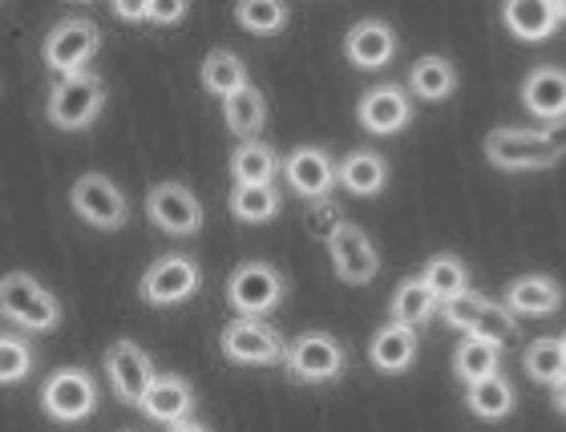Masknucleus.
Instances as JSON below:
<instances>
[{
    "mask_svg": "<svg viewBox=\"0 0 566 432\" xmlns=\"http://www.w3.org/2000/svg\"><path fill=\"white\" fill-rule=\"evenodd\" d=\"M558 344H563V356H566V331H563V336H558Z\"/></svg>",
    "mask_w": 566,
    "mask_h": 432,
    "instance_id": "nucleus-41",
    "label": "nucleus"
},
{
    "mask_svg": "<svg viewBox=\"0 0 566 432\" xmlns=\"http://www.w3.org/2000/svg\"><path fill=\"white\" fill-rule=\"evenodd\" d=\"M146 214L163 234H178V239H190L199 234L202 226V202L199 194L182 182H158L146 194Z\"/></svg>",
    "mask_w": 566,
    "mask_h": 432,
    "instance_id": "nucleus-14",
    "label": "nucleus"
},
{
    "mask_svg": "<svg viewBox=\"0 0 566 432\" xmlns=\"http://www.w3.org/2000/svg\"><path fill=\"white\" fill-rule=\"evenodd\" d=\"M102 404V388L85 368H57L49 372V380L41 384V409L49 412V421L77 424L90 421Z\"/></svg>",
    "mask_w": 566,
    "mask_h": 432,
    "instance_id": "nucleus-7",
    "label": "nucleus"
},
{
    "mask_svg": "<svg viewBox=\"0 0 566 432\" xmlns=\"http://www.w3.org/2000/svg\"><path fill=\"white\" fill-rule=\"evenodd\" d=\"M555 409L566 412V380H563V384H555Z\"/></svg>",
    "mask_w": 566,
    "mask_h": 432,
    "instance_id": "nucleus-39",
    "label": "nucleus"
},
{
    "mask_svg": "<svg viewBox=\"0 0 566 432\" xmlns=\"http://www.w3.org/2000/svg\"><path fill=\"white\" fill-rule=\"evenodd\" d=\"M199 287H202V267L190 255H158L138 283L142 299L150 307L187 304Z\"/></svg>",
    "mask_w": 566,
    "mask_h": 432,
    "instance_id": "nucleus-11",
    "label": "nucleus"
},
{
    "mask_svg": "<svg viewBox=\"0 0 566 432\" xmlns=\"http://www.w3.org/2000/svg\"><path fill=\"white\" fill-rule=\"evenodd\" d=\"M114 17H118V21H150V0H138V4L118 0V4H114Z\"/></svg>",
    "mask_w": 566,
    "mask_h": 432,
    "instance_id": "nucleus-37",
    "label": "nucleus"
},
{
    "mask_svg": "<svg viewBox=\"0 0 566 432\" xmlns=\"http://www.w3.org/2000/svg\"><path fill=\"white\" fill-rule=\"evenodd\" d=\"M356 122L360 129L368 134H380V138H389V134H401L409 122H413V97L405 85H373L368 94H360L356 102Z\"/></svg>",
    "mask_w": 566,
    "mask_h": 432,
    "instance_id": "nucleus-16",
    "label": "nucleus"
},
{
    "mask_svg": "<svg viewBox=\"0 0 566 432\" xmlns=\"http://www.w3.org/2000/svg\"><path fill=\"white\" fill-rule=\"evenodd\" d=\"M231 214L239 222H272L280 214V190L275 187H231V199H227Z\"/></svg>",
    "mask_w": 566,
    "mask_h": 432,
    "instance_id": "nucleus-33",
    "label": "nucleus"
},
{
    "mask_svg": "<svg viewBox=\"0 0 566 432\" xmlns=\"http://www.w3.org/2000/svg\"><path fill=\"white\" fill-rule=\"evenodd\" d=\"M219 348L231 363H243V368H272L283 363L287 356V339L275 331L268 319H231L219 331Z\"/></svg>",
    "mask_w": 566,
    "mask_h": 432,
    "instance_id": "nucleus-9",
    "label": "nucleus"
},
{
    "mask_svg": "<svg viewBox=\"0 0 566 432\" xmlns=\"http://www.w3.org/2000/svg\"><path fill=\"white\" fill-rule=\"evenodd\" d=\"M336 158H332L324 146H295L287 158H283V182L307 202H328V194L340 187L336 178Z\"/></svg>",
    "mask_w": 566,
    "mask_h": 432,
    "instance_id": "nucleus-13",
    "label": "nucleus"
},
{
    "mask_svg": "<svg viewBox=\"0 0 566 432\" xmlns=\"http://www.w3.org/2000/svg\"><path fill=\"white\" fill-rule=\"evenodd\" d=\"M558 17H563V21H566V0H563V4H558Z\"/></svg>",
    "mask_w": 566,
    "mask_h": 432,
    "instance_id": "nucleus-40",
    "label": "nucleus"
},
{
    "mask_svg": "<svg viewBox=\"0 0 566 432\" xmlns=\"http://www.w3.org/2000/svg\"><path fill=\"white\" fill-rule=\"evenodd\" d=\"M506 307L514 312V316H555L558 307H563V283L555 280V275H518V280L506 287Z\"/></svg>",
    "mask_w": 566,
    "mask_h": 432,
    "instance_id": "nucleus-21",
    "label": "nucleus"
},
{
    "mask_svg": "<svg viewBox=\"0 0 566 432\" xmlns=\"http://www.w3.org/2000/svg\"><path fill=\"white\" fill-rule=\"evenodd\" d=\"M417 348H421V339H417V327H405V324H380L368 339V360L373 368L385 376H401L413 368L417 360Z\"/></svg>",
    "mask_w": 566,
    "mask_h": 432,
    "instance_id": "nucleus-20",
    "label": "nucleus"
},
{
    "mask_svg": "<svg viewBox=\"0 0 566 432\" xmlns=\"http://www.w3.org/2000/svg\"><path fill=\"white\" fill-rule=\"evenodd\" d=\"M344 57L353 61L356 70H385L397 57V33L389 21L380 17H365L344 33Z\"/></svg>",
    "mask_w": 566,
    "mask_h": 432,
    "instance_id": "nucleus-18",
    "label": "nucleus"
},
{
    "mask_svg": "<svg viewBox=\"0 0 566 432\" xmlns=\"http://www.w3.org/2000/svg\"><path fill=\"white\" fill-rule=\"evenodd\" d=\"M437 307H441L437 295L424 287L421 275H413V280L397 283V292H392V299H389V319L405 327H421L437 316Z\"/></svg>",
    "mask_w": 566,
    "mask_h": 432,
    "instance_id": "nucleus-30",
    "label": "nucleus"
},
{
    "mask_svg": "<svg viewBox=\"0 0 566 432\" xmlns=\"http://www.w3.org/2000/svg\"><path fill=\"white\" fill-rule=\"evenodd\" d=\"M522 106L551 126L566 122V70L563 65H538L522 82Z\"/></svg>",
    "mask_w": 566,
    "mask_h": 432,
    "instance_id": "nucleus-19",
    "label": "nucleus"
},
{
    "mask_svg": "<svg viewBox=\"0 0 566 432\" xmlns=\"http://www.w3.org/2000/svg\"><path fill=\"white\" fill-rule=\"evenodd\" d=\"M485 158L497 170H546L555 166L566 154V126H551V129H518V126H502L490 129L482 141Z\"/></svg>",
    "mask_w": 566,
    "mask_h": 432,
    "instance_id": "nucleus-1",
    "label": "nucleus"
},
{
    "mask_svg": "<svg viewBox=\"0 0 566 432\" xmlns=\"http://www.w3.org/2000/svg\"><path fill=\"white\" fill-rule=\"evenodd\" d=\"M190 12L187 0H150V21L154 24H175Z\"/></svg>",
    "mask_w": 566,
    "mask_h": 432,
    "instance_id": "nucleus-36",
    "label": "nucleus"
},
{
    "mask_svg": "<svg viewBox=\"0 0 566 432\" xmlns=\"http://www.w3.org/2000/svg\"><path fill=\"white\" fill-rule=\"evenodd\" d=\"M458 65L449 57H437V53H424L409 65V94L421 102H446L458 94Z\"/></svg>",
    "mask_w": 566,
    "mask_h": 432,
    "instance_id": "nucleus-25",
    "label": "nucleus"
},
{
    "mask_svg": "<svg viewBox=\"0 0 566 432\" xmlns=\"http://www.w3.org/2000/svg\"><path fill=\"white\" fill-rule=\"evenodd\" d=\"M33 363H36V351L33 344L17 331H0V384H21L33 376Z\"/></svg>",
    "mask_w": 566,
    "mask_h": 432,
    "instance_id": "nucleus-35",
    "label": "nucleus"
},
{
    "mask_svg": "<svg viewBox=\"0 0 566 432\" xmlns=\"http://www.w3.org/2000/svg\"><path fill=\"white\" fill-rule=\"evenodd\" d=\"M166 432H211L207 424H199V421H182V424H175V429H166Z\"/></svg>",
    "mask_w": 566,
    "mask_h": 432,
    "instance_id": "nucleus-38",
    "label": "nucleus"
},
{
    "mask_svg": "<svg viewBox=\"0 0 566 432\" xmlns=\"http://www.w3.org/2000/svg\"><path fill=\"white\" fill-rule=\"evenodd\" d=\"M441 319L449 327L465 331V336L490 339V344H510V339L518 336V316L506 304H494V299H485L478 292H465L453 304L441 307Z\"/></svg>",
    "mask_w": 566,
    "mask_h": 432,
    "instance_id": "nucleus-10",
    "label": "nucleus"
},
{
    "mask_svg": "<svg viewBox=\"0 0 566 432\" xmlns=\"http://www.w3.org/2000/svg\"><path fill=\"white\" fill-rule=\"evenodd\" d=\"M502 24H506L510 33L518 36V41H546L551 33H558V0H510L502 4Z\"/></svg>",
    "mask_w": 566,
    "mask_h": 432,
    "instance_id": "nucleus-23",
    "label": "nucleus"
},
{
    "mask_svg": "<svg viewBox=\"0 0 566 432\" xmlns=\"http://www.w3.org/2000/svg\"><path fill=\"white\" fill-rule=\"evenodd\" d=\"M283 295H287L283 271L263 259H248L227 275V304L239 319H263L283 304Z\"/></svg>",
    "mask_w": 566,
    "mask_h": 432,
    "instance_id": "nucleus-3",
    "label": "nucleus"
},
{
    "mask_svg": "<svg viewBox=\"0 0 566 432\" xmlns=\"http://www.w3.org/2000/svg\"><path fill=\"white\" fill-rule=\"evenodd\" d=\"M287 17H292V9L283 0H243V4H235V21L255 36L283 33Z\"/></svg>",
    "mask_w": 566,
    "mask_h": 432,
    "instance_id": "nucleus-34",
    "label": "nucleus"
},
{
    "mask_svg": "<svg viewBox=\"0 0 566 432\" xmlns=\"http://www.w3.org/2000/svg\"><path fill=\"white\" fill-rule=\"evenodd\" d=\"M465 404H470V412L478 421H506L510 412L518 409V392H514V384H510L506 376L497 372L490 380H482V384L465 388Z\"/></svg>",
    "mask_w": 566,
    "mask_h": 432,
    "instance_id": "nucleus-29",
    "label": "nucleus"
},
{
    "mask_svg": "<svg viewBox=\"0 0 566 432\" xmlns=\"http://www.w3.org/2000/svg\"><path fill=\"white\" fill-rule=\"evenodd\" d=\"M199 82H202L207 94L231 97V94H239V89H248L251 73H248V65H243L239 53H231V49H211V53L202 57Z\"/></svg>",
    "mask_w": 566,
    "mask_h": 432,
    "instance_id": "nucleus-26",
    "label": "nucleus"
},
{
    "mask_svg": "<svg viewBox=\"0 0 566 432\" xmlns=\"http://www.w3.org/2000/svg\"><path fill=\"white\" fill-rule=\"evenodd\" d=\"M0 319L21 331H57L61 299L29 271H9L0 275Z\"/></svg>",
    "mask_w": 566,
    "mask_h": 432,
    "instance_id": "nucleus-2",
    "label": "nucleus"
},
{
    "mask_svg": "<svg viewBox=\"0 0 566 432\" xmlns=\"http://www.w3.org/2000/svg\"><path fill=\"white\" fill-rule=\"evenodd\" d=\"M275 175H283V158L263 138L239 141L235 150H231V178H235V187H275Z\"/></svg>",
    "mask_w": 566,
    "mask_h": 432,
    "instance_id": "nucleus-24",
    "label": "nucleus"
},
{
    "mask_svg": "<svg viewBox=\"0 0 566 432\" xmlns=\"http://www.w3.org/2000/svg\"><path fill=\"white\" fill-rule=\"evenodd\" d=\"M348 368V351L332 331H300L287 339V356H283V372L295 384H332L340 380Z\"/></svg>",
    "mask_w": 566,
    "mask_h": 432,
    "instance_id": "nucleus-4",
    "label": "nucleus"
},
{
    "mask_svg": "<svg viewBox=\"0 0 566 432\" xmlns=\"http://www.w3.org/2000/svg\"><path fill=\"white\" fill-rule=\"evenodd\" d=\"M97 53H102V29L90 17H61L45 33V45H41L49 73H57V77L85 73Z\"/></svg>",
    "mask_w": 566,
    "mask_h": 432,
    "instance_id": "nucleus-6",
    "label": "nucleus"
},
{
    "mask_svg": "<svg viewBox=\"0 0 566 432\" xmlns=\"http://www.w3.org/2000/svg\"><path fill=\"white\" fill-rule=\"evenodd\" d=\"M336 178H340V187L348 190V194H356V199H377L380 190L389 187V158L377 150H348L340 158V170H336Z\"/></svg>",
    "mask_w": 566,
    "mask_h": 432,
    "instance_id": "nucleus-22",
    "label": "nucleus"
},
{
    "mask_svg": "<svg viewBox=\"0 0 566 432\" xmlns=\"http://www.w3.org/2000/svg\"><path fill=\"white\" fill-rule=\"evenodd\" d=\"M223 122L239 141L260 138L263 122H268V97H263V89L248 85V89L223 97Z\"/></svg>",
    "mask_w": 566,
    "mask_h": 432,
    "instance_id": "nucleus-28",
    "label": "nucleus"
},
{
    "mask_svg": "<svg viewBox=\"0 0 566 432\" xmlns=\"http://www.w3.org/2000/svg\"><path fill=\"white\" fill-rule=\"evenodd\" d=\"M328 255H332V271L340 283H353V287H365V283L377 280L380 271V255L373 239H368L356 222H340L328 239Z\"/></svg>",
    "mask_w": 566,
    "mask_h": 432,
    "instance_id": "nucleus-15",
    "label": "nucleus"
},
{
    "mask_svg": "<svg viewBox=\"0 0 566 432\" xmlns=\"http://www.w3.org/2000/svg\"><path fill=\"white\" fill-rule=\"evenodd\" d=\"M106 380L122 404L138 409L142 397H146V388L158 380V368H154V360L146 356L142 344H134V339H114L106 348Z\"/></svg>",
    "mask_w": 566,
    "mask_h": 432,
    "instance_id": "nucleus-12",
    "label": "nucleus"
},
{
    "mask_svg": "<svg viewBox=\"0 0 566 432\" xmlns=\"http://www.w3.org/2000/svg\"><path fill=\"white\" fill-rule=\"evenodd\" d=\"M522 368H526V376L531 380H538V384L555 388L566 380V356H563V344H558L555 336H538L526 344V351H522Z\"/></svg>",
    "mask_w": 566,
    "mask_h": 432,
    "instance_id": "nucleus-32",
    "label": "nucleus"
},
{
    "mask_svg": "<svg viewBox=\"0 0 566 432\" xmlns=\"http://www.w3.org/2000/svg\"><path fill=\"white\" fill-rule=\"evenodd\" d=\"M502 368V344H490V339L478 336H461L458 351H453V372L465 388L482 384L490 376H497Z\"/></svg>",
    "mask_w": 566,
    "mask_h": 432,
    "instance_id": "nucleus-27",
    "label": "nucleus"
},
{
    "mask_svg": "<svg viewBox=\"0 0 566 432\" xmlns=\"http://www.w3.org/2000/svg\"><path fill=\"white\" fill-rule=\"evenodd\" d=\"M195 409H199V397H195L190 380H182L178 372H158V380L146 388V397H142V404H138V412L146 421L166 424V429L190 421Z\"/></svg>",
    "mask_w": 566,
    "mask_h": 432,
    "instance_id": "nucleus-17",
    "label": "nucleus"
},
{
    "mask_svg": "<svg viewBox=\"0 0 566 432\" xmlns=\"http://www.w3.org/2000/svg\"><path fill=\"white\" fill-rule=\"evenodd\" d=\"M106 109V82L94 70L73 73V77H57L49 89V122L57 129H90Z\"/></svg>",
    "mask_w": 566,
    "mask_h": 432,
    "instance_id": "nucleus-5",
    "label": "nucleus"
},
{
    "mask_svg": "<svg viewBox=\"0 0 566 432\" xmlns=\"http://www.w3.org/2000/svg\"><path fill=\"white\" fill-rule=\"evenodd\" d=\"M421 283L437 295V304L446 307V304H453L458 295L470 292V267H465L458 255H433L424 263Z\"/></svg>",
    "mask_w": 566,
    "mask_h": 432,
    "instance_id": "nucleus-31",
    "label": "nucleus"
},
{
    "mask_svg": "<svg viewBox=\"0 0 566 432\" xmlns=\"http://www.w3.org/2000/svg\"><path fill=\"white\" fill-rule=\"evenodd\" d=\"M70 207L82 222H90L94 231H122L130 222V199L122 194V187L114 178L97 175H82L70 187Z\"/></svg>",
    "mask_w": 566,
    "mask_h": 432,
    "instance_id": "nucleus-8",
    "label": "nucleus"
}]
</instances>
